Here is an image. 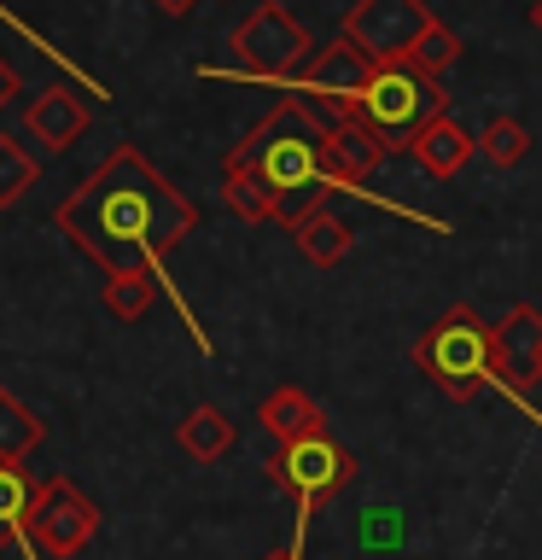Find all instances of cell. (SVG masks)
Segmentation results:
<instances>
[{"label":"cell","mask_w":542,"mask_h":560,"mask_svg":"<svg viewBox=\"0 0 542 560\" xmlns=\"http://www.w3.org/2000/svg\"><path fill=\"white\" fill-rule=\"evenodd\" d=\"M52 222L105 275H157V262L199 228V210L169 175L152 170V158L140 147H117L52 210Z\"/></svg>","instance_id":"1"},{"label":"cell","mask_w":542,"mask_h":560,"mask_svg":"<svg viewBox=\"0 0 542 560\" xmlns=\"http://www.w3.org/2000/svg\"><path fill=\"white\" fill-rule=\"evenodd\" d=\"M437 117H444V88L432 77H420V70H409V65H379L374 82L356 94V105H350V122L374 135L379 152L414 147V135Z\"/></svg>","instance_id":"2"},{"label":"cell","mask_w":542,"mask_h":560,"mask_svg":"<svg viewBox=\"0 0 542 560\" xmlns=\"http://www.w3.org/2000/svg\"><path fill=\"white\" fill-rule=\"evenodd\" d=\"M414 362L444 397L472 402L490 385V327L467 304H455V310H444L426 332H420Z\"/></svg>","instance_id":"3"},{"label":"cell","mask_w":542,"mask_h":560,"mask_svg":"<svg viewBox=\"0 0 542 560\" xmlns=\"http://www.w3.org/2000/svg\"><path fill=\"white\" fill-rule=\"evenodd\" d=\"M234 59L245 77H262V82H297V70L309 65V30L297 24V18L280 7V0H262V7L245 18V24L234 30Z\"/></svg>","instance_id":"4"},{"label":"cell","mask_w":542,"mask_h":560,"mask_svg":"<svg viewBox=\"0 0 542 560\" xmlns=\"http://www.w3.org/2000/svg\"><path fill=\"white\" fill-rule=\"evenodd\" d=\"M99 532V508L94 497H82L76 485L64 479H42L35 485V497H30V514H24V537L35 542L42 555L52 560H70V555H82L87 542H94Z\"/></svg>","instance_id":"5"},{"label":"cell","mask_w":542,"mask_h":560,"mask_svg":"<svg viewBox=\"0 0 542 560\" xmlns=\"http://www.w3.org/2000/svg\"><path fill=\"white\" fill-rule=\"evenodd\" d=\"M269 479L309 514V508L332 502L350 479H356V462H350L344 444H332L321 432V438H304V444H280V455L269 462Z\"/></svg>","instance_id":"6"},{"label":"cell","mask_w":542,"mask_h":560,"mask_svg":"<svg viewBox=\"0 0 542 560\" xmlns=\"http://www.w3.org/2000/svg\"><path fill=\"white\" fill-rule=\"evenodd\" d=\"M426 24H432L426 0H356L344 18V42L356 52H367L374 65H397L420 42Z\"/></svg>","instance_id":"7"},{"label":"cell","mask_w":542,"mask_h":560,"mask_svg":"<svg viewBox=\"0 0 542 560\" xmlns=\"http://www.w3.org/2000/svg\"><path fill=\"white\" fill-rule=\"evenodd\" d=\"M490 380L519 397L542 380V315L531 304H514L490 327Z\"/></svg>","instance_id":"8"},{"label":"cell","mask_w":542,"mask_h":560,"mask_svg":"<svg viewBox=\"0 0 542 560\" xmlns=\"http://www.w3.org/2000/svg\"><path fill=\"white\" fill-rule=\"evenodd\" d=\"M374 59L367 52H356L339 35L332 47H321V52H309V65L297 70V94H309V100H327V105H339V112L350 117V105H356V94L367 82H374Z\"/></svg>","instance_id":"9"},{"label":"cell","mask_w":542,"mask_h":560,"mask_svg":"<svg viewBox=\"0 0 542 560\" xmlns=\"http://www.w3.org/2000/svg\"><path fill=\"white\" fill-rule=\"evenodd\" d=\"M379 140L367 135V129H356V122H339L321 147H315V170H321V182L339 192V187H362L367 175H374V164H379Z\"/></svg>","instance_id":"10"},{"label":"cell","mask_w":542,"mask_h":560,"mask_svg":"<svg viewBox=\"0 0 542 560\" xmlns=\"http://www.w3.org/2000/svg\"><path fill=\"white\" fill-rule=\"evenodd\" d=\"M257 420L280 438V444H304V438H321V432H327L321 402H315V397L304 392V385H274V392L262 397Z\"/></svg>","instance_id":"11"},{"label":"cell","mask_w":542,"mask_h":560,"mask_svg":"<svg viewBox=\"0 0 542 560\" xmlns=\"http://www.w3.org/2000/svg\"><path fill=\"white\" fill-rule=\"evenodd\" d=\"M24 122H30V135L42 140L47 152H64L70 140H82V129H87V105L70 94V88H47V94L30 100Z\"/></svg>","instance_id":"12"},{"label":"cell","mask_w":542,"mask_h":560,"mask_svg":"<svg viewBox=\"0 0 542 560\" xmlns=\"http://www.w3.org/2000/svg\"><path fill=\"white\" fill-rule=\"evenodd\" d=\"M414 158H420V170L426 175H437V182H444V175H455L472 158V135L461 129V122H449V112L437 117V122H426V129L414 135V147H409Z\"/></svg>","instance_id":"13"},{"label":"cell","mask_w":542,"mask_h":560,"mask_svg":"<svg viewBox=\"0 0 542 560\" xmlns=\"http://www.w3.org/2000/svg\"><path fill=\"white\" fill-rule=\"evenodd\" d=\"M292 240H297V252H304L315 269H332V262H344L350 257V222L344 217H332V210H315V217H304L292 228Z\"/></svg>","instance_id":"14"},{"label":"cell","mask_w":542,"mask_h":560,"mask_svg":"<svg viewBox=\"0 0 542 560\" xmlns=\"http://www.w3.org/2000/svg\"><path fill=\"white\" fill-rule=\"evenodd\" d=\"M47 438V420L30 409L24 397H12L7 385H0V467L7 462H24V455Z\"/></svg>","instance_id":"15"},{"label":"cell","mask_w":542,"mask_h":560,"mask_svg":"<svg viewBox=\"0 0 542 560\" xmlns=\"http://www.w3.org/2000/svg\"><path fill=\"white\" fill-rule=\"evenodd\" d=\"M175 438H181V450L192 455V462H222V455L234 450V420L204 402V409H192L181 420V432H175Z\"/></svg>","instance_id":"16"},{"label":"cell","mask_w":542,"mask_h":560,"mask_svg":"<svg viewBox=\"0 0 542 560\" xmlns=\"http://www.w3.org/2000/svg\"><path fill=\"white\" fill-rule=\"evenodd\" d=\"M455 59H461V35H455L449 24H437V18H432V24L426 30H420V42L409 47V52H402V59L397 65H409V70H420V77H444V70L455 65Z\"/></svg>","instance_id":"17"},{"label":"cell","mask_w":542,"mask_h":560,"mask_svg":"<svg viewBox=\"0 0 542 560\" xmlns=\"http://www.w3.org/2000/svg\"><path fill=\"white\" fill-rule=\"evenodd\" d=\"M30 497H35V485H30V472L7 462L0 467V549H12L17 537H24V514H30Z\"/></svg>","instance_id":"18"},{"label":"cell","mask_w":542,"mask_h":560,"mask_svg":"<svg viewBox=\"0 0 542 560\" xmlns=\"http://www.w3.org/2000/svg\"><path fill=\"white\" fill-rule=\"evenodd\" d=\"M152 298H157V275H111L99 292V304H105V315H117V322H140V315L152 310Z\"/></svg>","instance_id":"19"},{"label":"cell","mask_w":542,"mask_h":560,"mask_svg":"<svg viewBox=\"0 0 542 560\" xmlns=\"http://www.w3.org/2000/svg\"><path fill=\"white\" fill-rule=\"evenodd\" d=\"M472 152H484L496 170H514L525 152H531V135H525L519 117H496L484 135H472Z\"/></svg>","instance_id":"20"},{"label":"cell","mask_w":542,"mask_h":560,"mask_svg":"<svg viewBox=\"0 0 542 560\" xmlns=\"http://www.w3.org/2000/svg\"><path fill=\"white\" fill-rule=\"evenodd\" d=\"M35 175H42V164L17 147V135H0V205L24 199V192L35 187Z\"/></svg>","instance_id":"21"},{"label":"cell","mask_w":542,"mask_h":560,"mask_svg":"<svg viewBox=\"0 0 542 560\" xmlns=\"http://www.w3.org/2000/svg\"><path fill=\"white\" fill-rule=\"evenodd\" d=\"M17 94H24V82H17V70H12L7 59H0V112H7V105H12Z\"/></svg>","instance_id":"22"},{"label":"cell","mask_w":542,"mask_h":560,"mask_svg":"<svg viewBox=\"0 0 542 560\" xmlns=\"http://www.w3.org/2000/svg\"><path fill=\"white\" fill-rule=\"evenodd\" d=\"M152 7L164 12V18H187L192 7H199V0H152Z\"/></svg>","instance_id":"23"},{"label":"cell","mask_w":542,"mask_h":560,"mask_svg":"<svg viewBox=\"0 0 542 560\" xmlns=\"http://www.w3.org/2000/svg\"><path fill=\"white\" fill-rule=\"evenodd\" d=\"M262 560H297V549H274V555H262Z\"/></svg>","instance_id":"24"},{"label":"cell","mask_w":542,"mask_h":560,"mask_svg":"<svg viewBox=\"0 0 542 560\" xmlns=\"http://www.w3.org/2000/svg\"><path fill=\"white\" fill-rule=\"evenodd\" d=\"M531 24H537V30H542V0H537V12H531Z\"/></svg>","instance_id":"25"}]
</instances>
